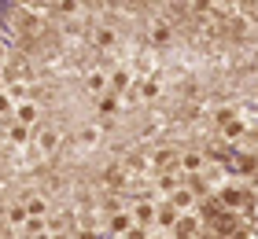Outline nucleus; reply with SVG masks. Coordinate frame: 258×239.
<instances>
[{
	"instance_id": "obj_11",
	"label": "nucleus",
	"mask_w": 258,
	"mask_h": 239,
	"mask_svg": "<svg viewBox=\"0 0 258 239\" xmlns=\"http://www.w3.org/2000/svg\"><path fill=\"white\" fill-rule=\"evenodd\" d=\"M114 41H118V37H114V30H100V33H96V44H100V48H111Z\"/></svg>"
},
{
	"instance_id": "obj_22",
	"label": "nucleus",
	"mask_w": 258,
	"mask_h": 239,
	"mask_svg": "<svg viewBox=\"0 0 258 239\" xmlns=\"http://www.w3.org/2000/svg\"><path fill=\"white\" fill-rule=\"evenodd\" d=\"M4 59H8V48H4V44H0V63H4Z\"/></svg>"
},
{
	"instance_id": "obj_12",
	"label": "nucleus",
	"mask_w": 258,
	"mask_h": 239,
	"mask_svg": "<svg viewBox=\"0 0 258 239\" xmlns=\"http://www.w3.org/2000/svg\"><path fill=\"white\" fill-rule=\"evenodd\" d=\"M192 202H196V195H192L188 188H184V191H177V195H173V206H192Z\"/></svg>"
},
{
	"instance_id": "obj_20",
	"label": "nucleus",
	"mask_w": 258,
	"mask_h": 239,
	"mask_svg": "<svg viewBox=\"0 0 258 239\" xmlns=\"http://www.w3.org/2000/svg\"><path fill=\"white\" fill-rule=\"evenodd\" d=\"M8 107H11V96H4V92H0V111H8Z\"/></svg>"
},
{
	"instance_id": "obj_19",
	"label": "nucleus",
	"mask_w": 258,
	"mask_h": 239,
	"mask_svg": "<svg viewBox=\"0 0 258 239\" xmlns=\"http://www.w3.org/2000/svg\"><path fill=\"white\" fill-rule=\"evenodd\" d=\"M74 239H100V232H92V228H81Z\"/></svg>"
},
{
	"instance_id": "obj_7",
	"label": "nucleus",
	"mask_w": 258,
	"mask_h": 239,
	"mask_svg": "<svg viewBox=\"0 0 258 239\" xmlns=\"http://www.w3.org/2000/svg\"><path fill=\"white\" fill-rule=\"evenodd\" d=\"M199 228V224L192 221V217H184V221H177V224H173V235H177V239H184V235H192Z\"/></svg>"
},
{
	"instance_id": "obj_13",
	"label": "nucleus",
	"mask_w": 258,
	"mask_h": 239,
	"mask_svg": "<svg viewBox=\"0 0 258 239\" xmlns=\"http://www.w3.org/2000/svg\"><path fill=\"white\" fill-rule=\"evenodd\" d=\"M30 136V125H11V143H22Z\"/></svg>"
},
{
	"instance_id": "obj_3",
	"label": "nucleus",
	"mask_w": 258,
	"mask_h": 239,
	"mask_svg": "<svg viewBox=\"0 0 258 239\" xmlns=\"http://www.w3.org/2000/svg\"><path fill=\"white\" fill-rule=\"evenodd\" d=\"M26 217H30V213H26V206H22V202H15V206L8 210V224H11V228H22V224H26Z\"/></svg>"
},
{
	"instance_id": "obj_21",
	"label": "nucleus",
	"mask_w": 258,
	"mask_h": 239,
	"mask_svg": "<svg viewBox=\"0 0 258 239\" xmlns=\"http://www.w3.org/2000/svg\"><path fill=\"white\" fill-rule=\"evenodd\" d=\"M52 239H74V235H67V232H52Z\"/></svg>"
},
{
	"instance_id": "obj_15",
	"label": "nucleus",
	"mask_w": 258,
	"mask_h": 239,
	"mask_svg": "<svg viewBox=\"0 0 258 239\" xmlns=\"http://www.w3.org/2000/svg\"><path fill=\"white\" fill-rule=\"evenodd\" d=\"M78 8H81V0H59V11H63V15H74Z\"/></svg>"
},
{
	"instance_id": "obj_14",
	"label": "nucleus",
	"mask_w": 258,
	"mask_h": 239,
	"mask_svg": "<svg viewBox=\"0 0 258 239\" xmlns=\"http://www.w3.org/2000/svg\"><path fill=\"white\" fill-rule=\"evenodd\" d=\"M151 37H155V44H166L170 41V26H155V30H151Z\"/></svg>"
},
{
	"instance_id": "obj_5",
	"label": "nucleus",
	"mask_w": 258,
	"mask_h": 239,
	"mask_svg": "<svg viewBox=\"0 0 258 239\" xmlns=\"http://www.w3.org/2000/svg\"><path fill=\"white\" fill-rule=\"evenodd\" d=\"M15 118H19V125H33V118H37V107H33V103H22L19 111H15Z\"/></svg>"
},
{
	"instance_id": "obj_1",
	"label": "nucleus",
	"mask_w": 258,
	"mask_h": 239,
	"mask_svg": "<svg viewBox=\"0 0 258 239\" xmlns=\"http://www.w3.org/2000/svg\"><path fill=\"white\" fill-rule=\"evenodd\" d=\"M22 206H26L30 217H48V213H52V206H48V199H44V195H30Z\"/></svg>"
},
{
	"instance_id": "obj_16",
	"label": "nucleus",
	"mask_w": 258,
	"mask_h": 239,
	"mask_svg": "<svg viewBox=\"0 0 258 239\" xmlns=\"http://www.w3.org/2000/svg\"><path fill=\"white\" fill-rule=\"evenodd\" d=\"M140 96H144V100H155V96H159V85H155V81H148V85L140 89Z\"/></svg>"
},
{
	"instance_id": "obj_8",
	"label": "nucleus",
	"mask_w": 258,
	"mask_h": 239,
	"mask_svg": "<svg viewBox=\"0 0 258 239\" xmlns=\"http://www.w3.org/2000/svg\"><path fill=\"white\" fill-rule=\"evenodd\" d=\"M129 217H133V213H122V210H114V217H111V228H114V232H129Z\"/></svg>"
},
{
	"instance_id": "obj_6",
	"label": "nucleus",
	"mask_w": 258,
	"mask_h": 239,
	"mask_svg": "<svg viewBox=\"0 0 258 239\" xmlns=\"http://www.w3.org/2000/svg\"><path fill=\"white\" fill-rule=\"evenodd\" d=\"M181 166H184V170H188V173H199V170H203V154H199V151L192 154V151H188V154H184V158H181Z\"/></svg>"
},
{
	"instance_id": "obj_9",
	"label": "nucleus",
	"mask_w": 258,
	"mask_h": 239,
	"mask_svg": "<svg viewBox=\"0 0 258 239\" xmlns=\"http://www.w3.org/2000/svg\"><path fill=\"white\" fill-rule=\"evenodd\" d=\"M55 143H59V136H55V133H52V129H44V133L37 136V147H41V151H52V147H55Z\"/></svg>"
},
{
	"instance_id": "obj_18",
	"label": "nucleus",
	"mask_w": 258,
	"mask_h": 239,
	"mask_svg": "<svg viewBox=\"0 0 258 239\" xmlns=\"http://www.w3.org/2000/svg\"><path fill=\"white\" fill-rule=\"evenodd\" d=\"M125 239H148V232H144V228H129Z\"/></svg>"
},
{
	"instance_id": "obj_10",
	"label": "nucleus",
	"mask_w": 258,
	"mask_h": 239,
	"mask_svg": "<svg viewBox=\"0 0 258 239\" xmlns=\"http://www.w3.org/2000/svg\"><path fill=\"white\" fill-rule=\"evenodd\" d=\"M103 85H107V77H103V74H89V81H85L89 92H103Z\"/></svg>"
},
{
	"instance_id": "obj_4",
	"label": "nucleus",
	"mask_w": 258,
	"mask_h": 239,
	"mask_svg": "<svg viewBox=\"0 0 258 239\" xmlns=\"http://www.w3.org/2000/svg\"><path fill=\"white\" fill-rule=\"evenodd\" d=\"M133 217H137L140 224H151V221H155V206H151V202L144 199V202H140V206L133 210Z\"/></svg>"
},
{
	"instance_id": "obj_17",
	"label": "nucleus",
	"mask_w": 258,
	"mask_h": 239,
	"mask_svg": "<svg viewBox=\"0 0 258 239\" xmlns=\"http://www.w3.org/2000/svg\"><path fill=\"white\" fill-rule=\"evenodd\" d=\"M100 111H103V114L114 111V96H103V100H100Z\"/></svg>"
},
{
	"instance_id": "obj_2",
	"label": "nucleus",
	"mask_w": 258,
	"mask_h": 239,
	"mask_svg": "<svg viewBox=\"0 0 258 239\" xmlns=\"http://www.w3.org/2000/svg\"><path fill=\"white\" fill-rule=\"evenodd\" d=\"M155 221L162 224V228H173V224H177V206H173V202H166V206H159Z\"/></svg>"
}]
</instances>
